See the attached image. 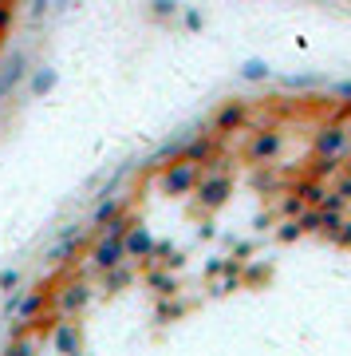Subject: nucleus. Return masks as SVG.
I'll return each instance as SVG.
<instances>
[{"label": "nucleus", "mask_w": 351, "mask_h": 356, "mask_svg": "<svg viewBox=\"0 0 351 356\" xmlns=\"http://www.w3.org/2000/svg\"><path fill=\"white\" fill-rule=\"evenodd\" d=\"M44 305H48V297H44V293H28L24 301H20V309H16V329H28V325L44 313Z\"/></svg>", "instance_id": "obj_10"}, {"label": "nucleus", "mask_w": 351, "mask_h": 356, "mask_svg": "<svg viewBox=\"0 0 351 356\" xmlns=\"http://www.w3.org/2000/svg\"><path fill=\"white\" fill-rule=\"evenodd\" d=\"M348 131H343V123H320L316 127V139H312V151L316 154H332V159H343V151H348Z\"/></svg>", "instance_id": "obj_5"}, {"label": "nucleus", "mask_w": 351, "mask_h": 356, "mask_svg": "<svg viewBox=\"0 0 351 356\" xmlns=\"http://www.w3.org/2000/svg\"><path fill=\"white\" fill-rule=\"evenodd\" d=\"M55 67H40L36 76H32V95H36V99H44V95H48L51 88H55Z\"/></svg>", "instance_id": "obj_18"}, {"label": "nucleus", "mask_w": 351, "mask_h": 356, "mask_svg": "<svg viewBox=\"0 0 351 356\" xmlns=\"http://www.w3.org/2000/svg\"><path fill=\"white\" fill-rule=\"evenodd\" d=\"M146 285H151L158 297H170V293H178V277H174V273H166V269H154V273H146Z\"/></svg>", "instance_id": "obj_16"}, {"label": "nucleus", "mask_w": 351, "mask_h": 356, "mask_svg": "<svg viewBox=\"0 0 351 356\" xmlns=\"http://www.w3.org/2000/svg\"><path fill=\"white\" fill-rule=\"evenodd\" d=\"M327 242L332 245H339V250H351V218H343L332 234H327Z\"/></svg>", "instance_id": "obj_23"}, {"label": "nucleus", "mask_w": 351, "mask_h": 356, "mask_svg": "<svg viewBox=\"0 0 351 356\" xmlns=\"http://www.w3.org/2000/svg\"><path fill=\"white\" fill-rule=\"evenodd\" d=\"M233 254H237V257H233V261H245V257L252 254V245H249V242H237V250H233Z\"/></svg>", "instance_id": "obj_32"}, {"label": "nucleus", "mask_w": 351, "mask_h": 356, "mask_svg": "<svg viewBox=\"0 0 351 356\" xmlns=\"http://www.w3.org/2000/svg\"><path fill=\"white\" fill-rule=\"evenodd\" d=\"M336 194H343V198H348V202H351V170H348V175H343V178H339Z\"/></svg>", "instance_id": "obj_29"}, {"label": "nucleus", "mask_w": 351, "mask_h": 356, "mask_svg": "<svg viewBox=\"0 0 351 356\" xmlns=\"http://www.w3.org/2000/svg\"><path fill=\"white\" fill-rule=\"evenodd\" d=\"M8 353H12V356H28V353H32V344H28V341H12Z\"/></svg>", "instance_id": "obj_31"}, {"label": "nucleus", "mask_w": 351, "mask_h": 356, "mask_svg": "<svg viewBox=\"0 0 351 356\" xmlns=\"http://www.w3.org/2000/svg\"><path fill=\"white\" fill-rule=\"evenodd\" d=\"M194 198H198V206L205 214H214V210H221L233 198V178L221 175V170H201L198 186H194Z\"/></svg>", "instance_id": "obj_2"}, {"label": "nucleus", "mask_w": 351, "mask_h": 356, "mask_svg": "<svg viewBox=\"0 0 351 356\" xmlns=\"http://www.w3.org/2000/svg\"><path fill=\"white\" fill-rule=\"evenodd\" d=\"M130 281H135V269L126 266V261H119V266H111V269H103V289H107V293L126 289Z\"/></svg>", "instance_id": "obj_13"}, {"label": "nucleus", "mask_w": 351, "mask_h": 356, "mask_svg": "<svg viewBox=\"0 0 351 356\" xmlns=\"http://www.w3.org/2000/svg\"><path fill=\"white\" fill-rule=\"evenodd\" d=\"M151 13L158 16V20H166V16L178 13V0H151Z\"/></svg>", "instance_id": "obj_25"}, {"label": "nucleus", "mask_w": 351, "mask_h": 356, "mask_svg": "<svg viewBox=\"0 0 351 356\" xmlns=\"http://www.w3.org/2000/svg\"><path fill=\"white\" fill-rule=\"evenodd\" d=\"M312 175H316V178H336V175H339V159H332V154H316Z\"/></svg>", "instance_id": "obj_21"}, {"label": "nucleus", "mask_w": 351, "mask_h": 356, "mask_svg": "<svg viewBox=\"0 0 351 356\" xmlns=\"http://www.w3.org/2000/svg\"><path fill=\"white\" fill-rule=\"evenodd\" d=\"M87 261H91V269H95V273H103V269H111V266H119V261H126V254H123V238L103 229L99 242L91 245Z\"/></svg>", "instance_id": "obj_4"}, {"label": "nucleus", "mask_w": 351, "mask_h": 356, "mask_svg": "<svg viewBox=\"0 0 351 356\" xmlns=\"http://www.w3.org/2000/svg\"><path fill=\"white\" fill-rule=\"evenodd\" d=\"M198 178H201V163L174 159V163L162 166V175H158V191H162L166 198H186V194H194Z\"/></svg>", "instance_id": "obj_1"}, {"label": "nucleus", "mask_w": 351, "mask_h": 356, "mask_svg": "<svg viewBox=\"0 0 351 356\" xmlns=\"http://www.w3.org/2000/svg\"><path fill=\"white\" fill-rule=\"evenodd\" d=\"M268 72H273V67L264 64V60H249V64L241 67V76L245 79H268Z\"/></svg>", "instance_id": "obj_24"}, {"label": "nucleus", "mask_w": 351, "mask_h": 356, "mask_svg": "<svg viewBox=\"0 0 351 356\" xmlns=\"http://www.w3.org/2000/svg\"><path fill=\"white\" fill-rule=\"evenodd\" d=\"M300 210H304V198H300L296 191H284V194H280V206H276V214H280V218H296Z\"/></svg>", "instance_id": "obj_20"}, {"label": "nucleus", "mask_w": 351, "mask_h": 356, "mask_svg": "<svg viewBox=\"0 0 351 356\" xmlns=\"http://www.w3.org/2000/svg\"><path fill=\"white\" fill-rule=\"evenodd\" d=\"M225 266H229V261H209V266H205V273H209V277H217V273H225Z\"/></svg>", "instance_id": "obj_33"}, {"label": "nucleus", "mask_w": 351, "mask_h": 356, "mask_svg": "<svg viewBox=\"0 0 351 356\" xmlns=\"http://www.w3.org/2000/svg\"><path fill=\"white\" fill-rule=\"evenodd\" d=\"M91 301V285L87 281H71L67 289L60 293V309H63V317H76V313H83Z\"/></svg>", "instance_id": "obj_9"}, {"label": "nucleus", "mask_w": 351, "mask_h": 356, "mask_svg": "<svg viewBox=\"0 0 351 356\" xmlns=\"http://www.w3.org/2000/svg\"><path fill=\"white\" fill-rule=\"evenodd\" d=\"M292 191L304 198V206H320V202H324V194H327V182H324V178H316V175H308V178H300Z\"/></svg>", "instance_id": "obj_12"}, {"label": "nucleus", "mask_w": 351, "mask_h": 356, "mask_svg": "<svg viewBox=\"0 0 351 356\" xmlns=\"http://www.w3.org/2000/svg\"><path fill=\"white\" fill-rule=\"evenodd\" d=\"M79 250V234H67V238H60V242L48 250V261H55V266H67L71 257H76Z\"/></svg>", "instance_id": "obj_15"}, {"label": "nucleus", "mask_w": 351, "mask_h": 356, "mask_svg": "<svg viewBox=\"0 0 351 356\" xmlns=\"http://www.w3.org/2000/svg\"><path fill=\"white\" fill-rule=\"evenodd\" d=\"M51 344H55L60 353H79V348H83V337H79V329L71 321H63V325H55V332H51Z\"/></svg>", "instance_id": "obj_11"}, {"label": "nucleus", "mask_w": 351, "mask_h": 356, "mask_svg": "<svg viewBox=\"0 0 351 356\" xmlns=\"http://www.w3.org/2000/svg\"><path fill=\"white\" fill-rule=\"evenodd\" d=\"M119 210H123V202H119V198H103V202L95 206V214H91V226H99V229H103L114 214H119Z\"/></svg>", "instance_id": "obj_17"}, {"label": "nucleus", "mask_w": 351, "mask_h": 356, "mask_svg": "<svg viewBox=\"0 0 351 356\" xmlns=\"http://www.w3.org/2000/svg\"><path fill=\"white\" fill-rule=\"evenodd\" d=\"M296 238H304V229H300V222L296 218H284L280 222V229H276V242H284V245H292Z\"/></svg>", "instance_id": "obj_22"}, {"label": "nucleus", "mask_w": 351, "mask_h": 356, "mask_svg": "<svg viewBox=\"0 0 351 356\" xmlns=\"http://www.w3.org/2000/svg\"><path fill=\"white\" fill-rule=\"evenodd\" d=\"M8 24H12V8H8V4H0V36L8 32Z\"/></svg>", "instance_id": "obj_28"}, {"label": "nucleus", "mask_w": 351, "mask_h": 356, "mask_svg": "<svg viewBox=\"0 0 351 356\" xmlns=\"http://www.w3.org/2000/svg\"><path fill=\"white\" fill-rule=\"evenodd\" d=\"M178 159H189V163H209L214 159V139H189L182 143V151H178Z\"/></svg>", "instance_id": "obj_14"}, {"label": "nucleus", "mask_w": 351, "mask_h": 356, "mask_svg": "<svg viewBox=\"0 0 351 356\" xmlns=\"http://www.w3.org/2000/svg\"><path fill=\"white\" fill-rule=\"evenodd\" d=\"M280 151H284V131H276V127H268V131H257L249 139V163H257V166H264V163H276L280 159Z\"/></svg>", "instance_id": "obj_3"}, {"label": "nucleus", "mask_w": 351, "mask_h": 356, "mask_svg": "<svg viewBox=\"0 0 351 356\" xmlns=\"http://www.w3.org/2000/svg\"><path fill=\"white\" fill-rule=\"evenodd\" d=\"M182 313H186V301H174V293H170V297H162V305H158L154 317L162 321V325H170V321H178Z\"/></svg>", "instance_id": "obj_19"}, {"label": "nucleus", "mask_w": 351, "mask_h": 356, "mask_svg": "<svg viewBox=\"0 0 351 356\" xmlns=\"http://www.w3.org/2000/svg\"><path fill=\"white\" fill-rule=\"evenodd\" d=\"M28 76V56L24 51H12L4 64H0V99H8L16 88H20V79Z\"/></svg>", "instance_id": "obj_8"}, {"label": "nucleus", "mask_w": 351, "mask_h": 356, "mask_svg": "<svg viewBox=\"0 0 351 356\" xmlns=\"http://www.w3.org/2000/svg\"><path fill=\"white\" fill-rule=\"evenodd\" d=\"M245 123H249V107L233 99V103H225V107H217L214 135H233V131H245Z\"/></svg>", "instance_id": "obj_7"}, {"label": "nucleus", "mask_w": 351, "mask_h": 356, "mask_svg": "<svg viewBox=\"0 0 351 356\" xmlns=\"http://www.w3.org/2000/svg\"><path fill=\"white\" fill-rule=\"evenodd\" d=\"M201 24H205V16H201L198 8H189V13H186V28H194V32H198Z\"/></svg>", "instance_id": "obj_27"}, {"label": "nucleus", "mask_w": 351, "mask_h": 356, "mask_svg": "<svg viewBox=\"0 0 351 356\" xmlns=\"http://www.w3.org/2000/svg\"><path fill=\"white\" fill-rule=\"evenodd\" d=\"M44 13H48V0H32V20H44Z\"/></svg>", "instance_id": "obj_30"}, {"label": "nucleus", "mask_w": 351, "mask_h": 356, "mask_svg": "<svg viewBox=\"0 0 351 356\" xmlns=\"http://www.w3.org/2000/svg\"><path fill=\"white\" fill-rule=\"evenodd\" d=\"M16 285H20V273H16V269H4V273H0V289L12 293Z\"/></svg>", "instance_id": "obj_26"}, {"label": "nucleus", "mask_w": 351, "mask_h": 356, "mask_svg": "<svg viewBox=\"0 0 351 356\" xmlns=\"http://www.w3.org/2000/svg\"><path fill=\"white\" fill-rule=\"evenodd\" d=\"M343 131H348V139H351V115H348V123H343Z\"/></svg>", "instance_id": "obj_34"}, {"label": "nucleus", "mask_w": 351, "mask_h": 356, "mask_svg": "<svg viewBox=\"0 0 351 356\" xmlns=\"http://www.w3.org/2000/svg\"><path fill=\"white\" fill-rule=\"evenodd\" d=\"M123 254L126 261H151L154 257V238L146 226H138V222H130L123 234Z\"/></svg>", "instance_id": "obj_6"}, {"label": "nucleus", "mask_w": 351, "mask_h": 356, "mask_svg": "<svg viewBox=\"0 0 351 356\" xmlns=\"http://www.w3.org/2000/svg\"><path fill=\"white\" fill-rule=\"evenodd\" d=\"M55 4H71V0H55Z\"/></svg>", "instance_id": "obj_35"}]
</instances>
